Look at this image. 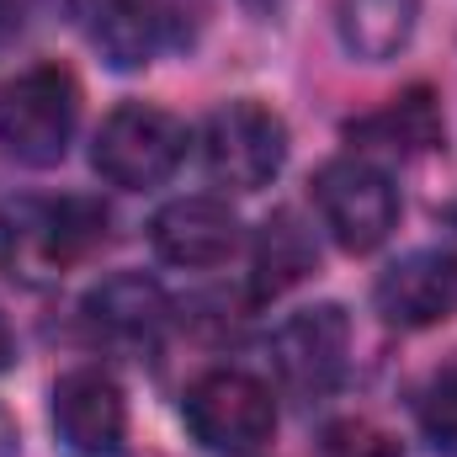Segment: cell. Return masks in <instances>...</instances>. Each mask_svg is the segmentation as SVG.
I'll list each match as a JSON object with an SVG mask.
<instances>
[{"mask_svg":"<svg viewBox=\"0 0 457 457\" xmlns=\"http://www.w3.org/2000/svg\"><path fill=\"white\" fill-rule=\"evenodd\" d=\"M187 122L165 107H149V102H122L117 112H107V122L96 128V170L122 187V192H149L160 181H170L187 160Z\"/></svg>","mask_w":457,"mask_h":457,"instance_id":"obj_4","label":"cell"},{"mask_svg":"<svg viewBox=\"0 0 457 457\" xmlns=\"http://www.w3.org/2000/svg\"><path fill=\"white\" fill-rule=\"evenodd\" d=\"M420 21V0H336V32L345 54L361 64H383L410 48Z\"/></svg>","mask_w":457,"mask_h":457,"instance_id":"obj_14","label":"cell"},{"mask_svg":"<svg viewBox=\"0 0 457 457\" xmlns=\"http://www.w3.org/2000/svg\"><path fill=\"white\" fill-rule=\"evenodd\" d=\"M320 457H404L399 442L372 420H336L320 436Z\"/></svg>","mask_w":457,"mask_h":457,"instance_id":"obj_17","label":"cell"},{"mask_svg":"<svg viewBox=\"0 0 457 457\" xmlns=\"http://www.w3.org/2000/svg\"><path fill=\"white\" fill-rule=\"evenodd\" d=\"M149 245L165 266L208 271V266H224L239 250V219L224 197H176L154 213Z\"/></svg>","mask_w":457,"mask_h":457,"instance_id":"obj_11","label":"cell"},{"mask_svg":"<svg viewBox=\"0 0 457 457\" xmlns=\"http://www.w3.org/2000/svg\"><path fill=\"white\" fill-rule=\"evenodd\" d=\"M372 309L394 330H431V325L453 320L457 314V255H447V250H410V255H399L378 277Z\"/></svg>","mask_w":457,"mask_h":457,"instance_id":"obj_9","label":"cell"},{"mask_svg":"<svg viewBox=\"0 0 457 457\" xmlns=\"http://www.w3.org/2000/svg\"><path fill=\"white\" fill-rule=\"evenodd\" d=\"M102 239L107 213L86 197H16L0 208V271L21 287H48Z\"/></svg>","mask_w":457,"mask_h":457,"instance_id":"obj_1","label":"cell"},{"mask_svg":"<svg viewBox=\"0 0 457 457\" xmlns=\"http://www.w3.org/2000/svg\"><path fill=\"white\" fill-rule=\"evenodd\" d=\"M187 431L219 457H245L271 442L277 431V399L271 388L245 367H213L187 388Z\"/></svg>","mask_w":457,"mask_h":457,"instance_id":"obj_5","label":"cell"},{"mask_svg":"<svg viewBox=\"0 0 457 457\" xmlns=\"http://www.w3.org/2000/svg\"><path fill=\"white\" fill-rule=\"evenodd\" d=\"M351 138H361L367 149H388V154H426L442 144V102L431 86H410L399 91L388 107H378L372 117H356L345 128Z\"/></svg>","mask_w":457,"mask_h":457,"instance_id":"obj_13","label":"cell"},{"mask_svg":"<svg viewBox=\"0 0 457 457\" xmlns=\"http://www.w3.org/2000/svg\"><path fill=\"white\" fill-rule=\"evenodd\" d=\"M80 122V86L64 64H32L0 86V149L21 165H59Z\"/></svg>","mask_w":457,"mask_h":457,"instance_id":"obj_2","label":"cell"},{"mask_svg":"<svg viewBox=\"0 0 457 457\" xmlns=\"http://www.w3.org/2000/svg\"><path fill=\"white\" fill-rule=\"evenodd\" d=\"M314 208H320L325 228L336 234V245L351 255L378 250L399 224V192H394L388 170L372 165L367 154H336L330 165H320Z\"/></svg>","mask_w":457,"mask_h":457,"instance_id":"obj_6","label":"cell"},{"mask_svg":"<svg viewBox=\"0 0 457 457\" xmlns=\"http://www.w3.org/2000/svg\"><path fill=\"white\" fill-rule=\"evenodd\" d=\"M345 361H351V320H345L341 303L298 309L271 336L277 383L293 399H330L345 378Z\"/></svg>","mask_w":457,"mask_h":457,"instance_id":"obj_7","label":"cell"},{"mask_svg":"<svg viewBox=\"0 0 457 457\" xmlns=\"http://www.w3.org/2000/svg\"><path fill=\"white\" fill-rule=\"evenodd\" d=\"M420 431L442 457H457V361L442 367L420 394Z\"/></svg>","mask_w":457,"mask_h":457,"instance_id":"obj_16","label":"cell"},{"mask_svg":"<svg viewBox=\"0 0 457 457\" xmlns=\"http://www.w3.org/2000/svg\"><path fill=\"white\" fill-rule=\"evenodd\" d=\"M54 436L70 457H117L128 442V399L112 372L75 367L54 383Z\"/></svg>","mask_w":457,"mask_h":457,"instance_id":"obj_8","label":"cell"},{"mask_svg":"<svg viewBox=\"0 0 457 457\" xmlns=\"http://www.w3.org/2000/svg\"><path fill=\"white\" fill-rule=\"evenodd\" d=\"M11 356H16V341H11V325L0 320V372L11 367Z\"/></svg>","mask_w":457,"mask_h":457,"instance_id":"obj_20","label":"cell"},{"mask_svg":"<svg viewBox=\"0 0 457 457\" xmlns=\"http://www.w3.org/2000/svg\"><path fill=\"white\" fill-rule=\"evenodd\" d=\"M37 0H0V54L21 37V27H27V11H32Z\"/></svg>","mask_w":457,"mask_h":457,"instance_id":"obj_18","label":"cell"},{"mask_svg":"<svg viewBox=\"0 0 457 457\" xmlns=\"http://www.w3.org/2000/svg\"><path fill=\"white\" fill-rule=\"evenodd\" d=\"M255 298H277L287 287H298L314 266H320V245L303 228L298 213H271L255 234Z\"/></svg>","mask_w":457,"mask_h":457,"instance_id":"obj_15","label":"cell"},{"mask_svg":"<svg viewBox=\"0 0 457 457\" xmlns=\"http://www.w3.org/2000/svg\"><path fill=\"white\" fill-rule=\"evenodd\" d=\"M91 37L117 70H138L181 43L176 0H91Z\"/></svg>","mask_w":457,"mask_h":457,"instance_id":"obj_12","label":"cell"},{"mask_svg":"<svg viewBox=\"0 0 457 457\" xmlns=\"http://www.w3.org/2000/svg\"><path fill=\"white\" fill-rule=\"evenodd\" d=\"M197 154L213 187L228 192H261L277 181V170L287 165V122L261 107V102H224L213 107L203 133H197Z\"/></svg>","mask_w":457,"mask_h":457,"instance_id":"obj_3","label":"cell"},{"mask_svg":"<svg viewBox=\"0 0 457 457\" xmlns=\"http://www.w3.org/2000/svg\"><path fill=\"white\" fill-rule=\"evenodd\" d=\"M176 309H170V293L144 277V271H117L107 282H96L86 293V325L96 341L117 345V351H154L165 341Z\"/></svg>","mask_w":457,"mask_h":457,"instance_id":"obj_10","label":"cell"},{"mask_svg":"<svg viewBox=\"0 0 457 457\" xmlns=\"http://www.w3.org/2000/svg\"><path fill=\"white\" fill-rule=\"evenodd\" d=\"M0 457H16V420L0 410Z\"/></svg>","mask_w":457,"mask_h":457,"instance_id":"obj_19","label":"cell"}]
</instances>
